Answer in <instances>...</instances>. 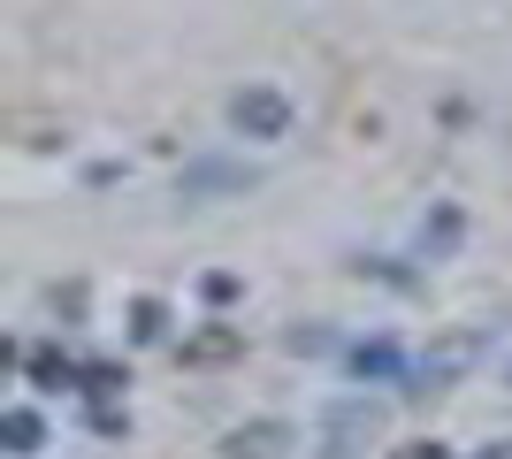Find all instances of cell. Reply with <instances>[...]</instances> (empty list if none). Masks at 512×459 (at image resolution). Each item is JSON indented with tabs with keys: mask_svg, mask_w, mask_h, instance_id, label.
Segmentation results:
<instances>
[{
	"mask_svg": "<svg viewBox=\"0 0 512 459\" xmlns=\"http://www.w3.org/2000/svg\"><path fill=\"white\" fill-rule=\"evenodd\" d=\"M482 352H490V337H482V329H474V337H451V345H436V352H421V360H413V375H406V391H444L451 375H467Z\"/></svg>",
	"mask_w": 512,
	"mask_h": 459,
	"instance_id": "1",
	"label": "cell"
},
{
	"mask_svg": "<svg viewBox=\"0 0 512 459\" xmlns=\"http://www.w3.org/2000/svg\"><path fill=\"white\" fill-rule=\"evenodd\" d=\"M237 131L245 138H283L291 131V100H283V92H268V85H253V92H237Z\"/></svg>",
	"mask_w": 512,
	"mask_h": 459,
	"instance_id": "2",
	"label": "cell"
},
{
	"mask_svg": "<svg viewBox=\"0 0 512 459\" xmlns=\"http://www.w3.org/2000/svg\"><path fill=\"white\" fill-rule=\"evenodd\" d=\"M283 444H291L283 421H253V429H237V437H230V459H283Z\"/></svg>",
	"mask_w": 512,
	"mask_h": 459,
	"instance_id": "3",
	"label": "cell"
},
{
	"mask_svg": "<svg viewBox=\"0 0 512 459\" xmlns=\"http://www.w3.org/2000/svg\"><path fill=\"white\" fill-rule=\"evenodd\" d=\"M352 368H360V375H413V360H398V345H360V352H352Z\"/></svg>",
	"mask_w": 512,
	"mask_h": 459,
	"instance_id": "4",
	"label": "cell"
},
{
	"mask_svg": "<svg viewBox=\"0 0 512 459\" xmlns=\"http://www.w3.org/2000/svg\"><path fill=\"white\" fill-rule=\"evenodd\" d=\"M8 452H39V414H31V406L8 414Z\"/></svg>",
	"mask_w": 512,
	"mask_h": 459,
	"instance_id": "5",
	"label": "cell"
},
{
	"mask_svg": "<svg viewBox=\"0 0 512 459\" xmlns=\"http://www.w3.org/2000/svg\"><path fill=\"white\" fill-rule=\"evenodd\" d=\"M398 459H444V452H436V444H406Z\"/></svg>",
	"mask_w": 512,
	"mask_h": 459,
	"instance_id": "6",
	"label": "cell"
},
{
	"mask_svg": "<svg viewBox=\"0 0 512 459\" xmlns=\"http://www.w3.org/2000/svg\"><path fill=\"white\" fill-rule=\"evenodd\" d=\"M482 459H512V444H497V452H482Z\"/></svg>",
	"mask_w": 512,
	"mask_h": 459,
	"instance_id": "7",
	"label": "cell"
}]
</instances>
